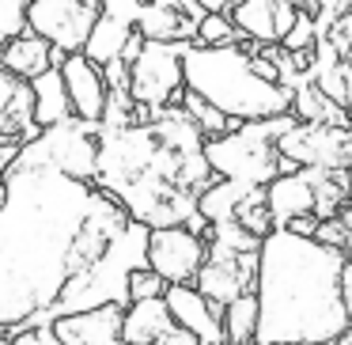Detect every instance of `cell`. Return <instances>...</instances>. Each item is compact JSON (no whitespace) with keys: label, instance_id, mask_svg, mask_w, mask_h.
I'll use <instances>...</instances> for the list:
<instances>
[{"label":"cell","instance_id":"obj_27","mask_svg":"<svg viewBox=\"0 0 352 345\" xmlns=\"http://www.w3.org/2000/svg\"><path fill=\"white\" fill-rule=\"evenodd\" d=\"M167 289L170 284L163 281L152 266H140V269H133V277H129V304H137V300H163Z\"/></svg>","mask_w":352,"mask_h":345},{"label":"cell","instance_id":"obj_37","mask_svg":"<svg viewBox=\"0 0 352 345\" xmlns=\"http://www.w3.org/2000/svg\"><path fill=\"white\" fill-rule=\"evenodd\" d=\"M201 4V12H235V4H243V0H197Z\"/></svg>","mask_w":352,"mask_h":345},{"label":"cell","instance_id":"obj_10","mask_svg":"<svg viewBox=\"0 0 352 345\" xmlns=\"http://www.w3.org/2000/svg\"><path fill=\"white\" fill-rule=\"evenodd\" d=\"M254 281H258V251H228L220 243H208V258L193 284L201 289V296L228 307L231 300L254 292Z\"/></svg>","mask_w":352,"mask_h":345},{"label":"cell","instance_id":"obj_28","mask_svg":"<svg viewBox=\"0 0 352 345\" xmlns=\"http://www.w3.org/2000/svg\"><path fill=\"white\" fill-rule=\"evenodd\" d=\"M34 0H0V39H19L27 34V12Z\"/></svg>","mask_w":352,"mask_h":345},{"label":"cell","instance_id":"obj_20","mask_svg":"<svg viewBox=\"0 0 352 345\" xmlns=\"http://www.w3.org/2000/svg\"><path fill=\"white\" fill-rule=\"evenodd\" d=\"M133 34H137V27H133V23H125V19L102 12L99 23L91 27V39H87V46H84V57H87V61H95L99 69H107L110 61H122V57H125V46L133 42Z\"/></svg>","mask_w":352,"mask_h":345},{"label":"cell","instance_id":"obj_13","mask_svg":"<svg viewBox=\"0 0 352 345\" xmlns=\"http://www.w3.org/2000/svg\"><path fill=\"white\" fill-rule=\"evenodd\" d=\"M167 311L178 326H186L190 334L201 337V345H223V307L212 304L208 296H201L197 284H170L167 289Z\"/></svg>","mask_w":352,"mask_h":345},{"label":"cell","instance_id":"obj_11","mask_svg":"<svg viewBox=\"0 0 352 345\" xmlns=\"http://www.w3.org/2000/svg\"><path fill=\"white\" fill-rule=\"evenodd\" d=\"M344 137L349 129L322 122H296L280 140L276 152L292 160L296 167H322V171H349L344 167Z\"/></svg>","mask_w":352,"mask_h":345},{"label":"cell","instance_id":"obj_1","mask_svg":"<svg viewBox=\"0 0 352 345\" xmlns=\"http://www.w3.org/2000/svg\"><path fill=\"white\" fill-rule=\"evenodd\" d=\"M0 216V337L46 326L72 281L87 273L133 224L129 209L99 182L46 163H16L4 175Z\"/></svg>","mask_w":352,"mask_h":345},{"label":"cell","instance_id":"obj_19","mask_svg":"<svg viewBox=\"0 0 352 345\" xmlns=\"http://www.w3.org/2000/svg\"><path fill=\"white\" fill-rule=\"evenodd\" d=\"M170 330H175V319L167 311V300H137V304L125 307V322H122L125 345H155Z\"/></svg>","mask_w":352,"mask_h":345},{"label":"cell","instance_id":"obj_39","mask_svg":"<svg viewBox=\"0 0 352 345\" xmlns=\"http://www.w3.org/2000/svg\"><path fill=\"white\" fill-rule=\"evenodd\" d=\"M284 4H292V8H299V12H314V16H318V8H314V0H284Z\"/></svg>","mask_w":352,"mask_h":345},{"label":"cell","instance_id":"obj_4","mask_svg":"<svg viewBox=\"0 0 352 345\" xmlns=\"http://www.w3.org/2000/svg\"><path fill=\"white\" fill-rule=\"evenodd\" d=\"M186 87L239 122H265L292 114V87L269 84L254 72L243 46H190L182 57Z\"/></svg>","mask_w":352,"mask_h":345},{"label":"cell","instance_id":"obj_3","mask_svg":"<svg viewBox=\"0 0 352 345\" xmlns=\"http://www.w3.org/2000/svg\"><path fill=\"white\" fill-rule=\"evenodd\" d=\"M344 251L288 228H273L258 251V342L254 345H311L337 342L352 326L341 296Z\"/></svg>","mask_w":352,"mask_h":345},{"label":"cell","instance_id":"obj_2","mask_svg":"<svg viewBox=\"0 0 352 345\" xmlns=\"http://www.w3.org/2000/svg\"><path fill=\"white\" fill-rule=\"evenodd\" d=\"M133 220L148 228H175L197 216V198L216 182L205 160V133L182 107L160 110L152 125L102 129L99 175Z\"/></svg>","mask_w":352,"mask_h":345},{"label":"cell","instance_id":"obj_34","mask_svg":"<svg viewBox=\"0 0 352 345\" xmlns=\"http://www.w3.org/2000/svg\"><path fill=\"white\" fill-rule=\"evenodd\" d=\"M155 345H201V337L190 334L186 326H178V322H175V330H170V334H163Z\"/></svg>","mask_w":352,"mask_h":345},{"label":"cell","instance_id":"obj_12","mask_svg":"<svg viewBox=\"0 0 352 345\" xmlns=\"http://www.w3.org/2000/svg\"><path fill=\"white\" fill-rule=\"evenodd\" d=\"M38 133H42V125H38V118H34L31 80L0 69V140L23 148V145H31Z\"/></svg>","mask_w":352,"mask_h":345},{"label":"cell","instance_id":"obj_5","mask_svg":"<svg viewBox=\"0 0 352 345\" xmlns=\"http://www.w3.org/2000/svg\"><path fill=\"white\" fill-rule=\"evenodd\" d=\"M296 114L284 118H265V122H246L239 133L205 140V160L216 171V178H231L243 186H269L276 175L299 171L292 160L276 152V140L296 125Z\"/></svg>","mask_w":352,"mask_h":345},{"label":"cell","instance_id":"obj_25","mask_svg":"<svg viewBox=\"0 0 352 345\" xmlns=\"http://www.w3.org/2000/svg\"><path fill=\"white\" fill-rule=\"evenodd\" d=\"M235 220L243 224L250 236H258V239H265L269 231L276 228V224H273V213H269V201H265V186H254V190H246V198L239 201V209H235Z\"/></svg>","mask_w":352,"mask_h":345},{"label":"cell","instance_id":"obj_32","mask_svg":"<svg viewBox=\"0 0 352 345\" xmlns=\"http://www.w3.org/2000/svg\"><path fill=\"white\" fill-rule=\"evenodd\" d=\"M352 0H314V8H318V39H326L329 31H333V19L341 16L344 8H349Z\"/></svg>","mask_w":352,"mask_h":345},{"label":"cell","instance_id":"obj_15","mask_svg":"<svg viewBox=\"0 0 352 345\" xmlns=\"http://www.w3.org/2000/svg\"><path fill=\"white\" fill-rule=\"evenodd\" d=\"M61 76H65V87H69L76 118H84V122H102L110 87H107V76H102L99 65L87 61L84 54H69L61 65Z\"/></svg>","mask_w":352,"mask_h":345},{"label":"cell","instance_id":"obj_44","mask_svg":"<svg viewBox=\"0 0 352 345\" xmlns=\"http://www.w3.org/2000/svg\"><path fill=\"white\" fill-rule=\"evenodd\" d=\"M349 201H352V182H349Z\"/></svg>","mask_w":352,"mask_h":345},{"label":"cell","instance_id":"obj_42","mask_svg":"<svg viewBox=\"0 0 352 345\" xmlns=\"http://www.w3.org/2000/svg\"><path fill=\"white\" fill-rule=\"evenodd\" d=\"M4 201H8V190H4V178H0V216H4Z\"/></svg>","mask_w":352,"mask_h":345},{"label":"cell","instance_id":"obj_23","mask_svg":"<svg viewBox=\"0 0 352 345\" xmlns=\"http://www.w3.org/2000/svg\"><path fill=\"white\" fill-rule=\"evenodd\" d=\"M246 190L254 186H243V182H231V178H216L205 194L197 198V213L205 216L208 224H223V220H235V209L239 201L246 198Z\"/></svg>","mask_w":352,"mask_h":345},{"label":"cell","instance_id":"obj_17","mask_svg":"<svg viewBox=\"0 0 352 345\" xmlns=\"http://www.w3.org/2000/svg\"><path fill=\"white\" fill-rule=\"evenodd\" d=\"M265 201L269 213H273V224L284 228L296 216H311L314 213V178L307 167L292 171V175H276L273 182L265 186Z\"/></svg>","mask_w":352,"mask_h":345},{"label":"cell","instance_id":"obj_9","mask_svg":"<svg viewBox=\"0 0 352 345\" xmlns=\"http://www.w3.org/2000/svg\"><path fill=\"white\" fill-rule=\"evenodd\" d=\"M208 258V239L190 231L186 224L175 228H152L148 239V266L167 284H193Z\"/></svg>","mask_w":352,"mask_h":345},{"label":"cell","instance_id":"obj_21","mask_svg":"<svg viewBox=\"0 0 352 345\" xmlns=\"http://www.w3.org/2000/svg\"><path fill=\"white\" fill-rule=\"evenodd\" d=\"M31 87H34V118H38L42 129H50V125H61V122H69V118H76L61 69L42 72L38 80H31Z\"/></svg>","mask_w":352,"mask_h":345},{"label":"cell","instance_id":"obj_24","mask_svg":"<svg viewBox=\"0 0 352 345\" xmlns=\"http://www.w3.org/2000/svg\"><path fill=\"white\" fill-rule=\"evenodd\" d=\"M178 107H182L186 114L193 118V125H197V129L205 133V140L223 137V133H239V129L246 125V122H239V118H228L223 110H216L212 103L201 99V95H197V92H190V87L182 92V103H178Z\"/></svg>","mask_w":352,"mask_h":345},{"label":"cell","instance_id":"obj_7","mask_svg":"<svg viewBox=\"0 0 352 345\" xmlns=\"http://www.w3.org/2000/svg\"><path fill=\"white\" fill-rule=\"evenodd\" d=\"M193 42H152L144 39V46L137 50V57L129 61V95L133 103L152 110H167L182 103L186 92V69L182 57Z\"/></svg>","mask_w":352,"mask_h":345},{"label":"cell","instance_id":"obj_33","mask_svg":"<svg viewBox=\"0 0 352 345\" xmlns=\"http://www.w3.org/2000/svg\"><path fill=\"white\" fill-rule=\"evenodd\" d=\"M8 345H65V342L57 337L54 322H46V326H34V330H23V334L8 337Z\"/></svg>","mask_w":352,"mask_h":345},{"label":"cell","instance_id":"obj_18","mask_svg":"<svg viewBox=\"0 0 352 345\" xmlns=\"http://www.w3.org/2000/svg\"><path fill=\"white\" fill-rule=\"evenodd\" d=\"M65 57L69 54H61V50H54L46 39L27 31V34H19V39L4 42V50H0V69L16 72V76H23V80H38L42 72L61 69Z\"/></svg>","mask_w":352,"mask_h":345},{"label":"cell","instance_id":"obj_41","mask_svg":"<svg viewBox=\"0 0 352 345\" xmlns=\"http://www.w3.org/2000/svg\"><path fill=\"white\" fill-rule=\"evenodd\" d=\"M152 8H175V12H182V8H178V0H152Z\"/></svg>","mask_w":352,"mask_h":345},{"label":"cell","instance_id":"obj_22","mask_svg":"<svg viewBox=\"0 0 352 345\" xmlns=\"http://www.w3.org/2000/svg\"><path fill=\"white\" fill-rule=\"evenodd\" d=\"M223 322V345H254L258 342V296L246 292V296L231 300L220 315Z\"/></svg>","mask_w":352,"mask_h":345},{"label":"cell","instance_id":"obj_38","mask_svg":"<svg viewBox=\"0 0 352 345\" xmlns=\"http://www.w3.org/2000/svg\"><path fill=\"white\" fill-rule=\"evenodd\" d=\"M16 152H19L16 145H4V140H0V178L8 175V167H12V160H16Z\"/></svg>","mask_w":352,"mask_h":345},{"label":"cell","instance_id":"obj_29","mask_svg":"<svg viewBox=\"0 0 352 345\" xmlns=\"http://www.w3.org/2000/svg\"><path fill=\"white\" fill-rule=\"evenodd\" d=\"M288 54H303V50H314L318 46V19H314V12H299L296 27L288 31V39L280 42Z\"/></svg>","mask_w":352,"mask_h":345},{"label":"cell","instance_id":"obj_35","mask_svg":"<svg viewBox=\"0 0 352 345\" xmlns=\"http://www.w3.org/2000/svg\"><path fill=\"white\" fill-rule=\"evenodd\" d=\"M284 228L292 231V236H307V239H314V231H318V216H296V220H288Z\"/></svg>","mask_w":352,"mask_h":345},{"label":"cell","instance_id":"obj_30","mask_svg":"<svg viewBox=\"0 0 352 345\" xmlns=\"http://www.w3.org/2000/svg\"><path fill=\"white\" fill-rule=\"evenodd\" d=\"M326 39L333 42L337 57H341L344 72H349V80H352V4H349V8H344L341 16L333 19V31H329Z\"/></svg>","mask_w":352,"mask_h":345},{"label":"cell","instance_id":"obj_31","mask_svg":"<svg viewBox=\"0 0 352 345\" xmlns=\"http://www.w3.org/2000/svg\"><path fill=\"white\" fill-rule=\"evenodd\" d=\"M314 239L326 247H333V251H352V239H349V228H344L341 216H333V220H318V231H314Z\"/></svg>","mask_w":352,"mask_h":345},{"label":"cell","instance_id":"obj_14","mask_svg":"<svg viewBox=\"0 0 352 345\" xmlns=\"http://www.w3.org/2000/svg\"><path fill=\"white\" fill-rule=\"evenodd\" d=\"M239 34L246 42H258V46H276V42L288 39V31L296 27L299 8L284 4V0H243L231 12Z\"/></svg>","mask_w":352,"mask_h":345},{"label":"cell","instance_id":"obj_40","mask_svg":"<svg viewBox=\"0 0 352 345\" xmlns=\"http://www.w3.org/2000/svg\"><path fill=\"white\" fill-rule=\"evenodd\" d=\"M344 167L352 171V129H349V137H344Z\"/></svg>","mask_w":352,"mask_h":345},{"label":"cell","instance_id":"obj_36","mask_svg":"<svg viewBox=\"0 0 352 345\" xmlns=\"http://www.w3.org/2000/svg\"><path fill=\"white\" fill-rule=\"evenodd\" d=\"M341 296H344V311H349V322H352V254L344 258V273H341Z\"/></svg>","mask_w":352,"mask_h":345},{"label":"cell","instance_id":"obj_43","mask_svg":"<svg viewBox=\"0 0 352 345\" xmlns=\"http://www.w3.org/2000/svg\"><path fill=\"white\" fill-rule=\"evenodd\" d=\"M311 345H333V342H311Z\"/></svg>","mask_w":352,"mask_h":345},{"label":"cell","instance_id":"obj_26","mask_svg":"<svg viewBox=\"0 0 352 345\" xmlns=\"http://www.w3.org/2000/svg\"><path fill=\"white\" fill-rule=\"evenodd\" d=\"M239 27L228 12H205L197 23V42L193 46H239Z\"/></svg>","mask_w":352,"mask_h":345},{"label":"cell","instance_id":"obj_8","mask_svg":"<svg viewBox=\"0 0 352 345\" xmlns=\"http://www.w3.org/2000/svg\"><path fill=\"white\" fill-rule=\"evenodd\" d=\"M99 16L102 0H34L27 12V31L46 39L61 54H84Z\"/></svg>","mask_w":352,"mask_h":345},{"label":"cell","instance_id":"obj_16","mask_svg":"<svg viewBox=\"0 0 352 345\" xmlns=\"http://www.w3.org/2000/svg\"><path fill=\"white\" fill-rule=\"evenodd\" d=\"M122 322H125V307L110 304L80 315H61V319H54V330L65 345H125Z\"/></svg>","mask_w":352,"mask_h":345},{"label":"cell","instance_id":"obj_6","mask_svg":"<svg viewBox=\"0 0 352 345\" xmlns=\"http://www.w3.org/2000/svg\"><path fill=\"white\" fill-rule=\"evenodd\" d=\"M99 148H102V125L84 122V118H69L61 125L42 129L31 145L16 152V163H46L72 178L95 182L99 175Z\"/></svg>","mask_w":352,"mask_h":345}]
</instances>
